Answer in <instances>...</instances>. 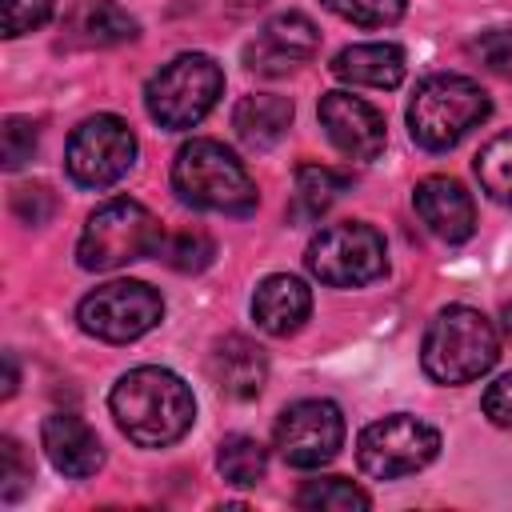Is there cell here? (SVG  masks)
Instances as JSON below:
<instances>
[{
    "instance_id": "obj_1",
    "label": "cell",
    "mask_w": 512,
    "mask_h": 512,
    "mask_svg": "<svg viewBox=\"0 0 512 512\" xmlns=\"http://www.w3.org/2000/svg\"><path fill=\"white\" fill-rule=\"evenodd\" d=\"M108 408L116 416V428L140 448H168L196 420L192 388L176 372L156 364L124 372L108 392Z\"/></svg>"
},
{
    "instance_id": "obj_2",
    "label": "cell",
    "mask_w": 512,
    "mask_h": 512,
    "mask_svg": "<svg viewBox=\"0 0 512 512\" xmlns=\"http://www.w3.org/2000/svg\"><path fill=\"white\" fill-rule=\"evenodd\" d=\"M500 360V336L492 320L468 304H448L432 316L424 344H420V368L436 384H468L492 372Z\"/></svg>"
},
{
    "instance_id": "obj_3",
    "label": "cell",
    "mask_w": 512,
    "mask_h": 512,
    "mask_svg": "<svg viewBox=\"0 0 512 512\" xmlns=\"http://www.w3.org/2000/svg\"><path fill=\"white\" fill-rule=\"evenodd\" d=\"M492 112L488 92L460 72L424 76L408 100V132L428 152L456 148L472 128H480Z\"/></svg>"
},
{
    "instance_id": "obj_4",
    "label": "cell",
    "mask_w": 512,
    "mask_h": 512,
    "mask_svg": "<svg viewBox=\"0 0 512 512\" xmlns=\"http://www.w3.org/2000/svg\"><path fill=\"white\" fill-rule=\"evenodd\" d=\"M172 188L200 212L248 216L256 208V184L248 168L220 140H188L172 160Z\"/></svg>"
},
{
    "instance_id": "obj_5",
    "label": "cell",
    "mask_w": 512,
    "mask_h": 512,
    "mask_svg": "<svg viewBox=\"0 0 512 512\" xmlns=\"http://www.w3.org/2000/svg\"><path fill=\"white\" fill-rule=\"evenodd\" d=\"M160 240H164L160 220L140 200L116 196L88 216L76 240V260L88 272H112V268H124L132 260L160 252Z\"/></svg>"
},
{
    "instance_id": "obj_6",
    "label": "cell",
    "mask_w": 512,
    "mask_h": 512,
    "mask_svg": "<svg viewBox=\"0 0 512 512\" xmlns=\"http://www.w3.org/2000/svg\"><path fill=\"white\" fill-rule=\"evenodd\" d=\"M220 92H224L220 64L204 52H180L148 80L144 104L160 128L184 132V128H196L216 108Z\"/></svg>"
},
{
    "instance_id": "obj_7",
    "label": "cell",
    "mask_w": 512,
    "mask_h": 512,
    "mask_svg": "<svg viewBox=\"0 0 512 512\" xmlns=\"http://www.w3.org/2000/svg\"><path fill=\"white\" fill-rule=\"evenodd\" d=\"M308 272L328 288H360L388 272L384 236L364 220H340L312 236L304 252Z\"/></svg>"
},
{
    "instance_id": "obj_8",
    "label": "cell",
    "mask_w": 512,
    "mask_h": 512,
    "mask_svg": "<svg viewBox=\"0 0 512 512\" xmlns=\"http://www.w3.org/2000/svg\"><path fill=\"white\" fill-rule=\"evenodd\" d=\"M440 452V432L416 416H384L372 420L356 440V464L372 480H400L428 468Z\"/></svg>"
},
{
    "instance_id": "obj_9",
    "label": "cell",
    "mask_w": 512,
    "mask_h": 512,
    "mask_svg": "<svg viewBox=\"0 0 512 512\" xmlns=\"http://www.w3.org/2000/svg\"><path fill=\"white\" fill-rule=\"evenodd\" d=\"M132 164H136V132L120 116L96 112L72 128L64 148V168L80 188H112L116 180L128 176Z\"/></svg>"
},
{
    "instance_id": "obj_10",
    "label": "cell",
    "mask_w": 512,
    "mask_h": 512,
    "mask_svg": "<svg viewBox=\"0 0 512 512\" xmlns=\"http://www.w3.org/2000/svg\"><path fill=\"white\" fill-rule=\"evenodd\" d=\"M164 316V300L152 284L144 280H112L88 292L76 308V320L88 336L108 340V344H128L152 332Z\"/></svg>"
},
{
    "instance_id": "obj_11",
    "label": "cell",
    "mask_w": 512,
    "mask_h": 512,
    "mask_svg": "<svg viewBox=\"0 0 512 512\" xmlns=\"http://www.w3.org/2000/svg\"><path fill=\"white\" fill-rule=\"evenodd\" d=\"M344 444V416L332 400H296L276 420V452L288 468H320Z\"/></svg>"
},
{
    "instance_id": "obj_12",
    "label": "cell",
    "mask_w": 512,
    "mask_h": 512,
    "mask_svg": "<svg viewBox=\"0 0 512 512\" xmlns=\"http://www.w3.org/2000/svg\"><path fill=\"white\" fill-rule=\"evenodd\" d=\"M316 116H320L332 148L344 152L348 160H376L388 144L384 116L352 92H324Z\"/></svg>"
},
{
    "instance_id": "obj_13",
    "label": "cell",
    "mask_w": 512,
    "mask_h": 512,
    "mask_svg": "<svg viewBox=\"0 0 512 512\" xmlns=\"http://www.w3.org/2000/svg\"><path fill=\"white\" fill-rule=\"evenodd\" d=\"M320 48V28L304 12H276L260 36L244 48V64L264 76H284Z\"/></svg>"
},
{
    "instance_id": "obj_14",
    "label": "cell",
    "mask_w": 512,
    "mask_h": 512,
    "mask_svg": "<svg viewBox=\"0 0 512 512\" xmlns=\"http://www.w3.org/2000/svg\"><path fill=\"white\" fill-rule=\"evenodd\" d=\"M412 208L432 236L444 244H464L476 232V204L472 192L452 176H424L412 188Z\"/></svg>"
},
{
    "instance_id": "obj_15",
    "label": "cell",
    "mask_w": 512,
    "mask_h": 512,
    "mask_svg": "<svg viewBox=\"0 0 512 512\" xmlns=\"http://www.w3.org/2000/svg\"><path fill=\"white\" fill-rule=\"evenodd\" d=\"M40 444H44V456L52 460V468L64 472V476H72V480H84V476H92L104 464L100 436L76 412H52V416H44Z\"/></svg>"
},
{
    "instance_id": "obj_16",
    "label": "cell",
    "mask_w": 512,
    "mask_h": 512,
    "mask_svg": "<svg viewBox=\"0 0 512 512\" xmlns=\"http://www.w3.org/2000/svg\"><path fill=\"white\" fill-rule=\"evenodd\" d=\"M208 372L216 380V388L232 400H252L260 396L264 380H268V356L256 340L248 336H224L216 348H212V360H208Z\"/></svg>"
},
{
    "instance_id": "obj_17",
    "label": "cell",
    "mask_w": 512,
    "mask_h": 512,
    "mask_svg": "<svg viewBox=\"0 0 512 512\" xmlns=\"http://www.w3.org/2000/svg\"><path fill=\"white\" fill-rule=\"evenodd\" d=\"M312 312V292L300 276H288V272H276V276H264L252 292V316L264 332L272 336H288L296 332Z\"/></svg>"
},
{
    "instance_id": "obj_18",
    "label": "cell",
    "mask_w": 512,
    "mask_h": 512,
    "mask_svg": "<svg viewBox=\"0 0 512 512\" xmlns=\"http://www.w3.org/2000/svg\"><path fill=\"white\" fill-rule=\"evenodd\" d=\"M332 76L344 84H364V88H396L408 72L404 48L376 40V44H348L332 56Z\"/></svg>"
},
{
    "instance_id": "obj_19",
    "label": "cell",
    "mask_w": 512,
    "mask_h": 512,
    "mask_svg": "<svg viewBox=\"0 0 512 512\" xmlns=\"http://www.w3.org/2000/svg\"><path fill=\"white\" fill-rule=\"evenodd\" d=\"M288 124H292V100L288 96H276V92H252V96H244L232 108L236 136L248 148H256V152L280 144L284 132H288Z\"/></svg>"
},
{
    "instance_id": "obj_20",
    "label": "cell",
    "mask_w": 512,
    "mask_h": 512,
    "mask_svg": "<svg viewBox=\"0 0 512 512\" xmlns=\"http://www.w3.org/2000/svg\"><path fill=\"white\" fill-rule=\"evenodd\" d=\"M72 32L88 48H116V44L136 40L140 24L112 0H88L72 12Z\"/></svg>"
},
{
    "instance_id": "obj_21",
    "label": "cell",
    "mask_w": 512,
    "mask_h": 512,
    "mask_svg": "<svg viewBox=\"0 0 512 512\" xmlns=\"http://www.w3.org/2000/svg\"><path fill=\"white\" fill-rule=\"evenodd\" d=\"M344 176L340 172H332V168H324V164H300L296 168V184H292V208H288V216L296 220V224H312V220H320L332 204H336V196L344 192Z\"/></svg>"
},
{
    "instance_id": "obj_22",
    "label": "cell",
    "mask_w": 512,
    "mask_h": 512,
    "mask_svg": "<svg viewBox=\"0 0 512 512\" xmlns=\"http://www.w3.org/2000/svg\"><path fill=\"white\" fill-rule=\"evenodd\" d=\"M216 468H220V476H224L228 484L252 488V484H260L264 472H268V452H264V444H260L256 436H240V432H236V436H224V440H220Z\"/></svg>"
},
{
    "instance_id": "obj_23",
    "label": "cell",
    "mask_w": 512,
    "mask_h": 512,
    "mask_svg": "<svg viewBox=\"0 0 512 512\" xmlns=\"http://www.w3.org/2000/svg\"><path fill=\"white\" fill-rule=\"evenodd\" d=\"M296 504L308 508V512H364L372 500H368L364 488H356L344 476H316V480L300 484Z\"/></svg>"
},
{
    "instance_id": "obj_24",
    "label": "cell",
    "mask_w": 512,
    "mask_h": 512,
    "mask_svg": "<svg viewBox=\"0 0 512 512\" xmlns=\"http://www.w3.org/2000/svg\"><path fill=\"white\" fill-rule=\"evenodd\" d=\"M476 180L480 188L500 200V204H512V132H500L496 140H488L476 156Z\"/></svg>"
},
{
    "instance_id": "obj_25",
    "label": "cell",
    "mask_w": 512,
    "mask_h": 512,
    "mask_svg": "<svg viewBox=\"0 0 512 512\" xmlns=\"http://www.w3.org/2000/svg\"><path fill=\"white\" fill-rule=\"evenodd\" d=\"M172 272H204L216 256V240L200 228H180L172 236L160 240V252H156Z\"/></svg>"
},
{
    "instance_id": "obj_26",
    "label": "cell",
    "mask_w": 512,
    "mask_h": 512,
    "mask_svg": "<svg viewBox=\"0 0 512 512\" xmlns=\"http://www.w3.org/2000/svg\"><path fill=\"white\" fill-rule=\"evenodd\" d=\"M324 8L360 28H388L404 16V0H324Z\"/></svg>"
},
{
    "instance_id": "obj_27",
    "label": "cell",
    "mask_w": 512,
    "mask_h": 512,
    "mask_svg": "<svg viewBox=\"0 0 512 512\" xmlns=\"http://www.w3.org/2000/svg\"><path fill=\"white\" fill-rule=\"evenodd\" d=\"M36 136H40L36 124L24 120V116H8V120H4V128H0V160H4L8 172H16L24 160H32Z\"/></svg>"
},
{
    "instance_id": "obj_28",
    "label": "cell",
    "mask_w": 512,
    "mask_h": 512,
    "mask_svg": "<svg viewBox=\"0 0 512 512\" xmlns=\"http://www.w3.org/2000/svg\"><path fill=\"white\" fill-rule=\"evenodd\" d=\"M28 484H32V468H28L24 452H20V444L12 436H4L0 440V500L16 504Z\"/></svg>"
},
{
    "instance_id": "obj_29",
    "label": "cell",
    "mask_w": 512,
    "mask_h": 512,
    "mask_svg": "<svg viewBox=\"0 0 512 512\" xmlns=\"http://www.w3.org/2000/svg\"><path fill=\"white\" fill-rule=\"evenodd\" d=\"M56 0H0V16H4V36L16 40L32 28H40L52 16Z\"/></svg>"
},
{
    "instance_id": "obj_30",
    "label": "cell",
    "mask_w": 512,
    "mask_h": 512,
    "mask_svg": "<svg viewBox=\"0 0 512 512\" xmlns=\"http://www.w3.org/2000/svg\"><path fill=\"white\" fill-rule=\"evenodd\" d=\"M472 52L480 56L484 68H492V72H500V76H512V24L480 32L476 44H472Z\"/></svg>"
},
{
    "instance_id": "obj_31",
    "label": "cell",
    "mask_w": 512,
    "mask_h": 512,
    "mask_svg": "<svg viewBox=\"0 0 512 512\" xmlns=\"http://www.w3.org/2000/svg\"><path fill=\"white\" fill-rule=\"evenodd\" d=\"M52 208H56V200H52V192L44 184H24V188L12 192V212H16L20 224H32V228L48 224Z\"/></svg>"
},
{
    "instance_id": "obj_32",
    "label": "cell",
    "mask_w": 512,
    "mask_h": 512,
    "mask_svg": "<svg viewBox=\"0 0 512 512\" xmlns=\"http://www.w3.org/2000/svg\"><path fill=\"white\" fill-rule=\"evenodd\" d=\"M480 408H484V416H488L492 424H500V428H512V372L496 376V380L484 388V400H480Z\"/></svg>"
},
{
    "instance_id": "obj_33",
    "label": "cell",
    "mask_w": 512,
    "mask_h": 512,
    "mask_svg": "<svg viewBox=\"0 0 512 512\" xmlns=\"http://www.w3.org/2000/svg\"><path fill=\"white\" fill-rule=\"evenodd\" d=\"M16 384H20V372H16V356L4 352V400L16 396Z\"/></svg>"
},
{
    "instance_id": "obj_34",
    "label": "cell",
    "mask_w": 512,
    "mask_h": 512,
    "mask_svg": "<svg viewBox=\"0 0 512 512\" xmlns=\"http://www.w3.org/2000/svg\"><path fill=\"white\" fill-rule=\"evenodd\" d=\"M260 4H264V0H232L236 12H248V8H260Z\"/></svg>"
},
{
    "instance_id": "obj_35",
    "label": "cell",
    "mask_w": 512,
    "mask_h": 512,
    "mask_svg": "<svg viewBox=\"0 0 512 512\" xmlns=\"http://www.w3.org/2000/svg\"><path fill=\"white\" fill-rule=\"evenodd\" d=\"M500 316H504V332H508V336H512V300H508V304H504V312H500Z\"/></svg>"
}]
</instances>
